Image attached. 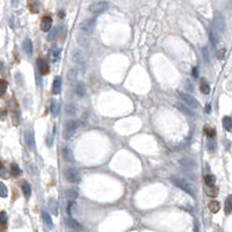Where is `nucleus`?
I'll return each mask as SVG.
<instances>
[{"label": "nucleus", "mask_w": 232, "mask_h": 232, "mask_svg": "<svg viewBox=\"0 0 232 232\" xmlns=\"http://www.w3.org/2000/svg\"><path fill=\"white\" fill-rule=\"evenodd\" d=\"M171 181L174 183L177 187H179L180 189H182L183 192H186L187 194H189L192 197H195L196 192H195V189H194V187H193L190 183H188L187 181H185V180L180 179V178H177V177H172Z\"/></svg>", "instance_id": "f257e3e1"}, {"label": "nucleus", "mask_w": 232, "mask_h": 232, "mask_svg": "<svg viewBox=\"0 0 232 232\" xmlns=\"http://www.w3.org/2000/svg\"><path fill=\"white\" fill-rule=\"evenodd\" d=\"M108 7H109V4L106 2V1H95V2H93V4L90 5L88 9H90L91 13L98 15L100 13L104 12L106 9H108Z\"/></svg>", "instance_id": "f03ea898"}, {"label": "nucleus", "mask_w": 232, "mask_h": 232, "mask_svg": "<svg viewBox=\"0 0 232 232\" xmlns=\"http://www.w3.org/2000/svg\"><path fill=\"white\" fill-rule=\"evenodd\" d=\"M179 98L180 100L182 101L183 104L188 107H192V108H197L199 107V101L196 100L194 97H192L187 93H183V92H179Z\"/></svg>", "instance_id": "7ed1b4c3"}, {"label": "nucleus", "mask_w": 232, "mask_h": 232, "mask_svg": "<svg viewBox=\"0 0 232 232\" xmlns=\"http://www.w3.org/2000/svg\"><path fill=\"white\" fill-rule=\"evenodd\" d=\"M214 27L220 33L224 31L225 29V19L223 16V14L218 11H215L214 13Z\"/></svg>", "instance_id": "20e7f679"}, {"label": "nucleus", "mask_w": 232, "mask_h": 232, "mask_svg": "<svg viewBox=\"0 0 232 232\" xmlns=\"http://www.w3.org/2000/svg\"><path fill=\"white\" fill-rule=\"evenodd\" d=\"M64 175L66 178V180L71 183H77L80 181V173L76 168L69 167L64 171Z\"/></svg>", "instance_id": "39448f33"}, {"label": "nucleus", "mask_w": 232, "mask_h": 232, "mask_svg": "<svg viewBox=\"0 0 232 232\" xmlns=\"http://www.w3.org/2000/svg\"><path fill=\"white\" fill-rule=\"evenodd\" d=\"M77 128H78V123H77V121H74V120L67 121L66 125H65V132H64L65 138H66V139H71V138L74 136V134H76Z\"/></svg>", "instance_id": "423d86ee"}, {"label": "nucleus", "mask_w": 232, "mask_h": 232, "mask_svg": "<svg viewBox=\"0 0 232 232\" xmlns=\"http://www.w3.org/2000/svg\"><path fill=\"white\" fill-rule=\"evenodd\" d=\"M94 26H95V19H86V20L80 22V29L87 33V34H90L94 29Z\"/></svg>", "instance_id": "0eeeda50"}, {"label": "nucleus", "mask_w": 232, "mask_h": 232, "mask_svg": "<svg viewBox=\"0 0 232 232\" xmlns=\"http://www.w3.org/2000/svg\"><path fill=\"white\" fill-rule=\"evenodd\" d=\"M25 143L29 150L35 151V149H36V143H35L34 134H33L31 131H26L25 132Z\"/></svg>", "instance_id": "6e6552de"}, {"label": "nucleus", "mask_w": 232, "mask_h": 232, "mask_svg": "<svg viewBox=\"0 0 232 232\" xmlns=\"http://www.w3.org/2000/svg\"><path fill=\"white\" fill-rule=\"evenodd\" d=\"M73 61L74 63L80 67V70L84 72L85 71V67H86V63H85V58H84V55L80 52V51H77L74 52L73 55Z\"/></svg>", "instance_id": "1a4fd4ad"}, {"label": "nucleus", "mask_w": 232, "mask_h": 232, "mask_svg": "<svg viewBox=\"0 0 232 232\" xmlns=\"http://www.w3.org/2000/svg\"><path fill=\"white\" fill-rule=\"evenodd\" d=\"M37 66H38L40 73L42 74V76H45V74L49 73V65H48L47 62L43 61L42 58H38V61H37Z\"/></svg>", "instance_id": "9d476101"}, {"label": "nucleus", "mask_w": 232, "mask_h": 232, "mask_svg": "<svg viewBox=\"0 0 232 232\" xmlns=\"http://www.w3.org/2000/svg\"><path fill=\"white\" fill-rule=\"evenodd\" d=\"M180 165L185 167V168H187V170H192V168H194L196 166L195 161L193 160L192 158H188V157H185V158H181L180 159Z\"/></svg>", "instance_id": "9b49d317"}, {"label": "nucleus", "mask_w": 232, "mask_h": 232, "mask_svg": "<svg viewBox=\"0 0 232 232\" xmlns=\"http://www.w3.org/2000/svg\"><path fill=\"white\" fill-rule=\"evenodd\" d=\"M52 27V19L50 16H44L41 22V29L43 31H50Z\"/></svg>", "instance_id": "f8f14e48"}, {"label": "nucleus", "mask_w": 232, "mask_h": 232, "mask_svg": "<svg viewBox=\"0 0 232 232\" xmlns=\"http://www.w3.org/2000/svg\"><path fill=\"white\" fill-rule=\"evenodd\" d=\"M220 33L215 27H213L210 29V40H211V43L214 45H217L218 42H220Z\"/></svg>", "instance_id": "ddd939ff"}, {"label": "nucleus", "mask_w": 232, "mask_h": 232, "mask_svg": "<svg viewBox=\"0 0 232 232\" xmlns=\"http://www.w3.org/2000/svg\"><path fill=\"white\" fill-rule=\"evenodd\" d=\"M62 154H63V158L65 161L67 163H72L74 160L73 158V153L71 151V149L70 147H63V150H62Z\"/></svg>", "instance_id": "4468645a"}, {"label": "nucleus", "mask_w": 232, "mask_h": 232, "mask_svg": "<svg viewBox=\"0 0 232 232\" xmlns=\"http://www.w3.org/2000/svg\"><path fill=\"white\" fill-rule=\"evenodd\" d=\"M177 108L180 110L182 114H185V115H188V116H193V115H194V113H193V111H192V110L188 108V106H186V104H183V102H178V104H177Z\"/></svg>", "instance_id": "2eb2a0df"}, {"label": "nucleus", "mask_w": 232, "mask_h": 232, "mask_svg": "<svg viewBox=\"0 0 232 232\" xmlns=\"http://www.w3.org/2000/svg\"><path fill=\"white\" fill-rule=\"evenodd\" d=\"M22 47H23V50L26 51L27 55H29V56L33 55V43H31L30 38H26L25 41H23Z\"/></svg>", "instance_id": "dca6fc26"}, {"label": "nucleus", "mask_w": 232, "mask_h": 232, "mask_svg": "<svg viewBox=\"0 0 232 232\" xmlns=\"http://www.w3.org/2000/svg\"><path fill=\"white\" fill-rule=\"evenodd\" d=\"M50 110H51V113H52L54 116L59 115V111H61V104H59V101L54 100L51 102V106H50Z\"/></svg>", "instance_id": "f3484780"}, {"label": "nucleus", "mask_w": 232, "mask_h": 232, "mask_svg": "<svg viewBox=\"0 0 232 232\" xmlns=\"http://www.w3.org/2000/svg\"><path fill=\"white\" fill-rule=\"evenodd\" d=\"M54 94H61L62 91V78L61 77H56L54 80Z\"/></svg>", "instance_id": "a211bd4d"}, {"label": "nucleus", "mask_w": 232, "mask_h": 232, "mask_svg": "<svg viewBox=\"0 0 232 232\" xmlns=\"http://www.w3.org/2000/svg\"><path fill=\"white\" fill-rule=\"evenodd\" d=\"M48 206H49L50 211L57 216V215H58V202L56 201L55 199L51 197V199H49V204H48Z\"/></svg>", "instance_id": "6ab92c4d"}, {"label": "nucleus", "mask_w": 232, "mask_h": 232, "mask_svg": "<svg viewBox=\"0 0 232 232\" xmlns=\"http://www.w3.org/2000/svg\"><path fill=\"white\" fill-rule=\"evenodd\" d=\"M76 93H77V95H78L79 98L85 97L86 87L85 85H84V83H78V84H77V86H76Z\"/></svg>", "instance_id": "aec40b11"}, {"label": "nucleus", "mask_w": 232, "mask_h": 232, "mask_svg": "<svg viewBox=\"0 0 232 232\" xmlns=\"http://www.w3.org/2000/svg\"><path fill=\"white\" fill-rule=\"evenodd\" d=\"M208 208H209V210H210L213 214H216V213H218V211H220V204L217 201H211L209 204H208Z\"/></svg>", "instance_id": "412c9836"}, {"label": "nucleus", "mask_w": 232, "mask_h": 232, "mask_svg": "<svg viewBox=\"0 0 232 232\" xmlns=\"http://www.w3.org/2000/svg\"><path fill=\"white\" fill-rule=\"evenodd\" d=\"M65 111H66V115L69 116H73L77 113V106L74 104H69L65 107Z\"/></svg>", "instance_id": "4be33fe9"}, {"label": "nucleus", "mask_w": 232, "mask_h": 232, "mask_svg": "<svg viewBox=\"0 0 232 232\" xmlns=\"http://www.w3.org/2000/svg\"><path fill=\"white\" fill-rule=\"evenodd\" d=\"M224 209H225V214L226 215H230L232 213V195H230L225 200V206H224Z\"/></svg>", "instance_id": "5701e85b"}, {"label": "nucleus", "mask_w": 232, "mask_h": 232, "mask_svg": "<svg viewBox=\"0 0 232 232\" xmlns=\"http://www.w3.org/2000/svg\"><path fill=\"white\" fill-rule=\"evenodd\" d=\"M200 91H201V93L206 94V95L210 93V86H209V84H208L206 80H202L201 81V85H200Z\"/></svg>", "instance_id": "b1692460"}, {"label": "nucleus", "mask_w": 232, "mask_h": 232, "mask_svg": "<svg viewBox=\"0 0 232 232\" xmlns=\"http://www.w3.org/2000/svg\"><path fill=\"white\" fill-rule=\"evenodd\" d=\"M204 182L207 185L208 187L210 188V187H214L215 182H216V179H215L214 175H211V174H208L204 177Z\"/></svg>", "instance_id": "393cba45"}, {"label": "nucleus", "mask_w": 232, "mask_h": 232, "mask_svg": "<svg viewBox=\"0 0 232 232\" xmlns=\"http://www.w3.org/2000/svg\"><path fill=\"white\" fill-rule=\"evenodd\" d=\"M77 73H78V71L76 70V69H71L69 72H67V79L70 83H74L76 80H77Z\"/></svg>", "instance_id": "a878e982"}, {"label": "nucleus", "mask_w": 232, "mask_h": 232, "mask_svg": "<svg viewBox=\"0 0 232 232\" xmlns=\"http://www.w3.org/2000/svg\"><path fill=\"white\" fill-rule=\"evenodd\" d=\"M223 127L225 128L227 131H232V118L231 117H224L223 118Z\"/></svg>", "instance_id": "bb28decb"}, {"label": "nucleus", "mask_w": 232, "mask_h": 232, "mask_svg": "<svg viewBox=\"0 0 232 232\" xmlns=\"http://www.w3.org/2000/svg\"><path fill=\"white\" fill-rule=\"evenodd\" d=\"M22 192H23V194H25L26 197H29L31 194V187L30 185L28 182H23L22 183Z\"/></svg>", "instance_id": "cd10ccee"}, {"label": "nucleus", "mask_w": 232, "mask_h": 232, "mask_svg": "<svg viewBox=\"0 0 232 232\" xmlns=\"http://www.w3.org/2000/svg\"><path fill=\"white\" fill-rule=\"evenodd\" d=\"M20 173H21L20 167H19L16 164H12V165H11V174H12L13 177H18Z\"/></svg>", "instance_id": "c85d7f7f"}, {"label": "nucleus", "mask_w": 232, "mask_h": 232, "mask_svg": "<svg viewBox=\"0 0 232 232\" xmlns=\"http://www.w3.org/2000/svg\"><path fill=\"white\" fill-rule=\"evenodd\" d=\"M204 134L209 138H214L215 136H216V130L214 128H206L204 129Z\"/></svg>", "instance_id": "c756f323"}, {"label": "nucleus", "mask_w": 232, "mask_h": 232, "mask_svg": "<svg viewBox=\"0 0 232 232\" xmlns=\"http://www.w3.org/2000/svg\"><path fill=\"white\" fill-rule=\"evenodd\" d=\"M78 43H79L81 47H87L90 41H88L87 37H83L81 35H78Z\"/></svg>", "instance_id": "7c9ffc66"}, {"label": "nucleus", "mask_w": 232, "mask_h": 232, "mask_svg": "<svg viewBox=\"0 0 232 232\" xmlns=\"http://www.w3.org/2000/svg\"><path fill=\"white\" fill-rule=\"evenodd\" d=\"M61 57V49L59 48H55L52 51V62H57Z\"/></svg>", "instance_id": "2f4dec72"}, {"label": "nucleus", "mask_w": 232, "mask_h": 232, "mask_svg": "<svg viewBox=\"0 0 232 232\" xmlns=\"http://www.w3.org/2000/svg\"><path fill=\"white\" fill-rule=\"evenodd\" d=\"M42 215H43V220H44V222H45L49 226H52V220H51V218H50V215L48 214L47 211H43Z\"/></svg>", "instance_id": "473e14b6"}, {"label": "nucleus", "mask_w": 232, "mask_h": 232, "mask_svg": "<svg viewBox=\"0 0 232 232\" xmlns=\"http://www.w3.org/2000/svg\"><path fill=\"white\" fill-rule=\"evenodd\" d=\"M7 194H8V190H7L6 186L1 182L0 183V195H1V197H6Z\"/></svg>", "instance_id": "72a5a7b5"}, {"label": "nucleus", "mask_w": 232, "mask_h": 232, "mask_svg": "<svg viewBox=\"0 0 232 232\" xmlns=\"http://www.w3.org/2000/svg\"><path fill=\"white\" fill-rule=\"evenodd\" d=\"M0 94L1 95H4L5 94V92H6V88H7V83H6V80H0Z\"/></svg>", "instance_id": "f704fd0d"}, {"label": "nucleus", "mask_w": 232, "mask_h": 232, "mask_svg": "<svg viewBox=\"0 0 232 232\" xmlns=\"http://www.w3.org/2000/svg\"><path fill=\"white\" fill-rule=\"evenodd\" d=\"M66 195L69 199H71V201H73L74 199L77 197V192L73 189H67L66 190Z\"/></svg>", "instance_id": "c9c22d12"}, {"label": "nucleus", "mask_w": 232, "mask_h": 232, "mask_svg": "<svg viewBox=\"0 0 232 232\" xmlns=\"http://www.w3.org/2000/svg\"><path fill=\"white\" fill-rule=\"evenodd\" d=\"M56 36H57V29L54 28L52 30H50L49 35H48V41H54Z\"/></svg>", "instance_id": "e433bc0d"}, {"label": "nucleus", "mask_w": 232, "mask_h": 232, "mask_svg": "<svg viewBox=\"0 0 232 232\" xmlns=\"http://www.w3.org/2000/svg\"><path fill=\"white\" fill-rule=\"evenodd\" d=\"M15 80H16L18 85L23 86V78H22V74L21 73H16V76H15Z\"/></svg>", "instance_id": "4c0bfd02"}, {"label": "nucleus", "mask_w": 232, "mask_h": 232, "mask_svg": "<svg viewBox=\"0 0 232 232\" xmlns=\"http://www.w3.org/2000/svg\"><path fill=\"white\" fill-rule=\"evenodd\" d=\"M215 147H216V143H215L213 139H210V141L208 142V149H209V151H214L215 150Z\"/></svg>", "instance_id": "58836bf2"}, {"label": "nucleus", "mask_w": 232, "mask_h": 232, "mask_svg": "<svg viewBox=\"0 0 232 232\" xmlns=\"http://www.w3.org/2000/svg\"><path fill=\"white\" fill-rule=\"evenodd\" d=\"M224 55H225V49H220V51H218V54H217V58H218V59H222V58L224 57Z\"/></svg>", "instance_id": "ea45409f"}, {"label": "nucleus", "mask_w": 232, "mask_h": 232, "mask_svg": "<svg viewBox=\"0 0 232 232\" xmlns=\"http://www.w3.org/2000/svg\"><path fill=\"white\" fill-rule=\"evenodd\" d=\"M1 223H2L4 226L6 224V214H5V213H1Z\"/></svg>", "instance_id": "a19ab883"}, {"label": "nucleus", "mask_w": 232, "mask_h": 232, "mask_svg": "<svg viewBox=\"0 0 232 232\" xmlns=\"http://www.w3.org/2000/svg\"><path fill=\"white\" fill-rule=\"evenodd\" d=\"M192 73H193V77H194V78H197V77H199V69H197V67H194Z\"/></svg>", "instance_id": "79ce46f5"}, {"label": "nucleus", "mask_w": 232, "mask_h": 232, "mask_svg": "<svg viewBox=\"0 0 232 232\" xmlns=\"http://www.w3.org/2000/svg\"><path fill=\"white\" fill-rule=\"evenodd\" d=\"M203 57H206V59L209 62V54H208V48L203 49Z\"/></svg>", "instance_id": "37998d69"}, {"label": "nucleus", "mask_w": 232, "mask_h": 232, "mask_svg": "<svg viewBox=\"0 0 232 232\" xmlns=\"http://www.w3.org/2000/svg\"><path fill=\"white\" fill-rule=\"evenodd\" d=\"M70 223H71V225L72 226H76V227H79V224L76 222L74 220H70Z\"/></svg>", "instance_id": "c03bdc74"}, {"label": "nucleus", "mask_w": 232, "mask_h": 232, "mask_svg": "<svg viewBox=\"0 0 232 232\" xmlns=\"http://www.w3.org/2000/svg\"><path fill=\"white\" fill-rule=\"evenodd\" d=\"M58 15H59V18H64V15H65V13L63 12V11H61V12H59V14H58Z\"/></svg>", "instance_id": "a18cd8bd"}, {"label": "nucleus", "mask_w": 232, "mask_h": 232, "mask_svg": "<svg viewBox=\"0 0 232 232\" xmlns=\"http://www.w3.org/2000/svg\"><path fill=\"white\" fill-rule=\"evenodd\" d=\"M206 109H207V113H208V114H209V113H210V109H211V108H210V104H207V107H206Z\"/></svg>", "instance_id": "49530a36"}]
</instances>
